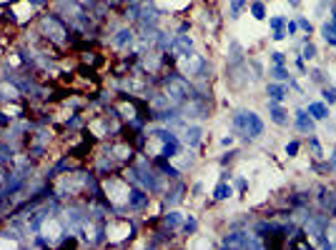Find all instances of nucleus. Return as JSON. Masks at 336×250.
<instances>
[{
    "label": "nucleus",
    "mask_w": 336,
    "mask_h": 250,
    "mask_svg": "<svg viewBox=\"0 0 336 250\" xmlns=\"http://www.w3.org/2000/svg\"><path fill=\"white\" fill-rule=\"evenodd\" d=\"M28 153H30L33 158H41V155L46 153V145H30V148H28Z\"/></svg>",
    "instance_id": "473e14b6"
},
{
    "label": "nucleus",
    "mask_w": 336,
    "mask_h": 250,
    "mask_svg": "<svg viewBox=\"0 0 336 250\" xmlns=\"http://www.w3.org/2000/svg\"><path fill=\"white\" fill-rule=\"evenodd\" d=\"M288 3H291V5H298V0H288Z\"/></svg>",
    "instance_id": "c03bdc74"
},
{
    "label": "nucleus",
    "mask_w": 336,
    "mask_h": 250,
    "mask_svg": "<svg viewBox=\"0 0 336 250\" xmlns=\"http://www.w3.org/2000/svg\"><path fill=\"white\" fill-rule=\"evenodd\" d=\"M329 168H331V170H336V150L331 153V160H329Z\"/></svg>",
    "instance_id": "79ce46f5"
},
{
    "label": "nucleus",
    "mask_w": 336,
    "mask_h": 250,
    "mask_svg": "<svg viewBox=\"0 0 336 250\" xmlns=\"http://www.w3.org/2000/svg\"><path fill=\"white\" fill-rule=\"evenodd\" d=\"M201 138H203V130L198 128V125H189V128L183 130V143L189 145V148H198Z\"/></svg>",
    "instance_id": "9b49d317"
},
{
    "label": "nucleus",
    "mask_w": 336,
    "mask_h": 250,
    "mask_svg": "<svg viewBox=\"0 0 336 250\" xmlns=\"http://www.w3.org/2000/svg\"><path fill=\"white\" fill-rule=\"evenodd\" d=\"M181 223H183V215H181V213H176V210H171V213H166V215H163V225H166L168 230H176Z\"/></svg>",
    "instance_id": "412c9836"
},
{
    "label": "nucleus",
    "mask_w": 336,
    "mask_h": 250,
    "mask_svg": "<svg viewBox=\"0 0 336 250\" xmlns=\"http://www.w3.org/2000/svg\"><path fill=\"white\" fill-rule=\"evenodd\" d=\"M326 238H329V248H336V223L326 225Z\"/></svg>",
    "instance_id": "c85d7f7f"
},
{
    "label": "nucleus",
    "mask_w": 336,
    "mask_h": 250,
    "mask_svg": "<svg viewBox=\"0 0 336 250\" xmlns=\"http://www.w3.org/2000/svg\"><path fill=\"white\" fill-rule=\"evenodd\" d=\"M183 190H186V188H183V183H181V178H178V180H176V188L166 193V205H178L181 198H183V195H181Z\"/></svg>",
    "instance_id": "a211bd4d"
},
{
    "label": "nucleus",
    "mask_w": 336,
    "mask_h": 250,
    "mask_svg": "<svg viewBox=\"0 0 336 250\" xmlns=\"http://www.w3.org/2000/svg\"><path fill=\"white\" fill-rule=\"evenodd\" d=\"M28 3H30L33 8H41V5H46V3H48V0H28Z\"/></svg>",
    "instance_id": "ea45409f"
},
{
    "label": "nucleus",
    "mask_w": 336,
    "mask_h": 250,
    "mask_svg": "<svg viewBox=\"0 0 336 250\" xmlns=\"http://www.w3.org/2000/svg\"><path fill=\"white\" fill-rule=\"evenodd\" d=\"M286 23H288V20H286V18H279V15L269 20V25L274 28V35H271L274 40H284V38H286Z\"/></svg>",
    "instance_id": "2eb2a0df"
},
{
    "label": "nucleus",
    "mask_w": 336,
    "mask_h": 250,
    "mask_svg": "<svg viewBox=\"0 0 336 250\" xmlns=\"http://www.w3.org/2000/svg\"><path fill=\"white\" fill-rule=\"evenodd\" d=\"M246 5H248V0H229V13H231V18L236 20V18L243 13Z\"/></svg>",
    "instance_id": "4be33fe9"
},
{
    "label": "nucleus",
    "mask_w": 336,
    "mask_h": 250,
    "mask_svg": "<svg viewBox=\"0 0 336 250\" xmlns=\"http://www.w3.org/2000/svg\"><path fill=\"white\" fill-rule=\"evenodd\" d=\"M309 145H311V150H314V153H316V158H319V155H321V145H319V140H316V138H309Z\"/></svg>",
    "instance_id": "e433bc0d"
},
{
    "label": "nucleus",
    "mask_w": 336,
    "mask_h": 250,
    "mask_svg": "<svg viewBox=\"0 0 336 250\" xmlns=\"http://www.w3.org/2000/svg\"><path fill=\"white\" fill-rule=\"evenodd\" d=\"M236 188H239V190H241V193H243V190H246V188H248V183H246V180H243V178H236Z\"/></svg>",
    "instance_id": "58836bf2"
},
{
    "label": "nucleus",
    "mask_w": 336,
    "mask_h": 250,
    "mask_svg": "<svg viewBox=\"0 0 336 250\" xmlns=\"http://www.w3.org/2000/svg\"><path fill=\"white\" fill-rule=\"evenodd\" d=\"M309 75H311V80H316V83H321V85H326V75H324V70H311Z\"/></svg>",
    "instance_id": "7c9ffc66"
},
{
    "label": "nucleus",
    "mask_w": 336,
    "mask_h": 250,
    "mask_svg": "<svg viewBox=\"0 0 336 250\" xmlns=\"http://www.w3.org/2000/svg\"><path fill=\"white\" fill-rule=\"evenodd\" d=\"M264 245H266L264 240L251 235L248 230H231L221 240V248H264Z\"/></svg>",
    "instance_id": "20e7f679"
},
{
    "label": "nucleus",
    "mask_w": 336,
    "mask_h": 250,
    "mask_svg": "<svg viewBox=\"0 0 336 250\" xmlns=\"http://www.w3.org/2000/svg\"><path fill=\"white\" fill-rule=\"evenodd\" d=\"M321 38L326 40L329 45H336V23L334 20H326L321 25Z\"/></svg>",
    "instance_id": "dca6fc26"
},
{
    "label": "nucleus",
    "mask_w": 336,
    "mask_h": 250,
    "mask_svg": "<svg viewBox=\"0 0 336 250\" xmlns=\"http://www.w3.org/2000/svg\"><path fill=\"white\" fill-rule=\"evenodd\" d=\"M126 180H131L133 185H141V188H143V190H148V193H158V190H161L156 165H151L145 158H138L133 165H128V170H126Z\"/></svg>",
    "instance_id": "f257e3e1"
},
{
    "label": "nucleus",
    "mask_w": 336,
    "mask_h": 250,
    "mask_svg": "<svg viewBox=\"0 0 336 250\" xmlns=\"http://www.w3.org/2000/svg\"><path fill=\"white\" fill-rule=\"evenodd\" d=\"M231 128L236 135H241L246 140H256L258 135H264V120L253 110H236L231 118Z\"/></svg>",
    "instance_id": "f03ea898"
},
{
    "label": "nucleus",
    "mask_w": 336,
    "mask_h": 250,
    "mask_svg": "<svg viewBox=\"0 0 336 250\" xmlns=\"http://www.w3.org/2000/svg\"><path fill=\"white\" fill-rule=\"evenodd\" d=\"M234 195V188L229 185V183H218L216 188H213V200H226V198H231Z\"/></svg>",
    "instance_id": "aec40b11"
},
{
    "label": "nucleus",
    "mask_w": 336,
    "mask_h": 250,
    "mask_svg": "<svg viewBox=\"0 0 336 250\" xmlns=\"http://www.w3.org/2000/svg\"><path fill=\"white\" fill-rule=\"evenodd\" d=\"M128 3H136V0H128Z\"/></svg>",
    "instance_id": "49530a36"
},
{
    "label": "nucleus",
    "mask_w": 336,
    "mask_h": 250,
    "mask_svg": "<svg viewBox=\"0 0 336 250\" xmlns=\"http://www.w3.org/2000/svg\"><path fill=\"white\" fill-rule=\"evenodd\" d=\"M206 68H208V65H206V60H203L198 53L191 50L189 55H183V70L189 73V75H201V78H203Z\"/></svg>",
    "instance_id": "6e6552de"
},
{
    "label": "nucleus",
    "mask_w": 336,
    "mask_h": 250,
    "mask_svg": "<svg viewBox=\"0 0 336 250\" xmlns=\"http://www.w3.org/2000/svg\"><path fill=\"white\" fill-rule=\"evenodd\" d=\"M181 230H183L186 235H193V233L198 230V220H196L193 215H189V218H183V223H181Z\"/></svg>",
    "instance_id": "5701e85b"
},
{
    "label": "nucleus",
    "mask_w": 336,
    "mask_h": 250,
    "mask_svg": "<svg viewBox=\"0 0 336 250\" xmlns=\"http://www.w3.org/2000/svg\"><path fill=\"white\" fill-rule=\"evenodd\" d=\"M145 205H148V190H143L141 185H133V183H131L126 208H128V210H143Z\"/></svg>",
    "instance_id": "423d86ee"
},
{
    "label": "nucleus",
    "mask_w": 336,
    "mask_h": 250,
    "mask_svg": "<svg viewBox=\"0 0 336 250\" xmlns=\"http://www.w3.org/2000/svg\"><path fill=\"white\" fill-rule=\"evenodd\" d=\"M309 115H311L314 120H326V118H329L326 103H309Z\"/></svg>",
    "instance_id": "f3484780"
},
{
    "label": "nucleus",
    "mask_w": 336,
    "mask_h": 250,
    "mask_svg": "<svg viewBox=\"0 0 336 250\" xmlns=\"http://www.w3.org/2000/svg\"><path fill=\"white\" fill-rule=\"evenodd\" d=\"M296 23H298V28H301V30H306V33H309V35H311V23H309V20H306V18H298V20H296Z\"/></svg>",
    "instance_id": "f704fd0d"
},
{
    "label": "nucleus",
    "mask_w": 336,
    "mask_h": 250,
    "mask_svg": "<svg viewBox=\"0 0 336 250\" xmlns=\"http://www.w3.org/2000/svg\"><path fill=\"white\" fill-rule=\"evenodd\" d=\"M296 68H298V70H301V73L306 70V65H304V58H301V55H298V60H296Z\"/></svg>",
    "instance_id": "37998d69"
},
{
    "label": "nucleus",
    "mask_w": 336,
    "mask_h": 250,
    "mask_svg": "<svg viewBox=\"0 0 336 250\" xmlns=\"http://www.w3.org/2000/svg\"><path fill=\"white\" fill-rule=\"evenodd\" d=\"M41 28L46 33V38L55 45H65L68 43V35H70V25L65 23L63 15H43L41 18Z\"/></svg>",
    "instance_id": "7ed1b4c3"
},
{
    "label": "nucleus",
    "mask_w": 336,
    "mask_h": 250,
    "mask_svg": "<svg viewBox=\"0 0 336 250\" xmlns=\"http://www.w3.org/2000/svg\"><path fill=\"white\" fill-rule=\"evenodd\" d=\"M65 125H68V130H76V128H81V115H70V120H68Z\"/></svg>",
    "instance_id": "2f4dec72"
},
{
    "label": "nucleus",
    "mask_w": 336,
    "mask_h": 250,
    "mask_svg": "<svg viewBox=\"0 0 336 250\" xmlns=\"http://www.w3.org/2000/svg\"><path fill=\"white\" fill-rule=\"evenodd\" d=\"M301 58H309V60H311V58H316V45H314V43H306V45H304V55H301Z\"/></svg>",
    "instance_id": "c756f323"
},
{
    "label": "nucleus",
    "mask_w": 336,
    "mask_h": 250,
    "mask_svg": "<svg viewBox=\"0 0 336 250\" xmlns=\"http://www.w3.org/2000/svg\"><path fill=\"white\" fill-rule=\"evenodd\" d=\"M271 60H274V65H284L286 60H284V53H271Z\"/></svg>",
    "instance_id": "4c0bfd02"
},
{
    "label": "nucleus",
    "mask_w": 336,
    "mask_h": 250,
    "mask_svg": "<svg viewBox=\"0 0 336 250\" xmlns=\"http://www.w3.org/2000/svg\"><path fill=\"white\" fill-rule=\"evenodd\" d=\"M321 98H324V103H336V88H329V85H324L321 88Z\"/></svg>",
    "instance_id": "bb28decb"
},
{
    "label": "nucleus",
    "mask_w": 336,
    "mask_h": 250,
    "mask_svg": "<svg viewBox=\"0 0 336 250\" xmlns=\"http://www.w3.org/2000/svg\"><path fill=\"white\" fill-rule=\"evenodd\" d=\"M266 93H269L271 103H284V98H286V88H284V85H279V83H271Z\"/></svg>",
    "instance_id": "6ab92c4d"
},
{
    "label": "nucleus",
    "mask_w": 336,
    "mask_h": 250,
    "mask_svg": "<svg viewBox=\"0 0 336 250\" xmlns=\"http://www.w3.org/2000/svg\"><path fill=\"white\" fill-rule=\"evenodd\" d=\"M33 245H35V248H50V245H53V238H46V235H41V233H35Z\"/></svg>",
    "instance_id": "a878e982"
},
{
    "label": "nucleus",
    "mask_w": 336,
    "mask_h": 250,
    "mask_svg": "<svg viewBox=\"0 0 336 250\" xmlns=\"http://www.w3.org/2000/svg\"><path fill=\"white\" fill-rule=\"evenodd\" d=\"M131 43H133V30L131 28H121L116 33V38H113V45L116 48H128Z\"/></svg>",
    "instance_id": "4468645a"
},
{
    "label": "nucleus",
    "mask_w": 336,
    "mask_h": 250,
    "mask_svg": "<svg viewBox=\"0 0 336 250\" xmlns=\"http://www.w3.org/2000/svg\"><path fill=\"white\" fill-rule=\"evenodd\" d=\"M271 75H274L276 80H288V70H286L284 65H274V68H271Z\"/></svg>",
    "instance_id": "cd10ccee"
},
{
    "label": "nucleus",
    "mask_w": 336,
    "mask_h": 250,
    "mask_svg": "<svg viewBox=\"0 0 336 250\" xmlns=\"http://www.w3.org/2000/svg\"><path fill=\"white\" fill-rule=\"evenodd\" d=\"M10 123H13V120H10L3 110H0V128H10Z\"/></svg>",
    "instance_id": "c9c22d12"
},
{
    "label": "nucleus",
    "mask_w": 336,
    "mask_h": 250,
    "mask_svg": "<svg viewBox=\"0 0 336 250\" xmlns=\"http://www.w3.org/2000/svg\"><path fill=\"white\" fill-rule=\"evenodd\" d=\"M103 155H105L108 160H113L116 165H126V163H131V158H133V148H131L128 143H110Z\"/></svg>",
    "instance_id": "39448f33"
},
{
    "label": "nucleus",
    "mask_w": 336,
    "mask_h": 250,
    "mask_svg": "<svg viewBox=\"0 0 336 250\" xmlns=\"http://www.w3.org/2000/svg\"><path fill=\"white\" fill-rule=\"evenodd\" d=\"M13 155H15V150H13L8 143H0V163H8V160H13Z\"/></svg>",
    "instance_id": "393cba45"
},
{
    "label": "nucleus",
    "mask_w": 336,
    "mask_h": 250,
    "mask_svg": "<svg viewBox=\"0 0 336 250\" xmlns=\"http://www.w3.org/2000/svg\"><path fill=\"white\" fill-rule=\"evenodd\" d=\"M319 203H321V208L324 210H329V215L336 220V193H331V190H319Z\"/></svg>",
    "instance_id": "9d476101"
},
{
    "label": "nucleus",
    "mask_w": 336,
    "mask_h": 250,
    "mask_svg": "<svg viewBox=\"0 0 336 250\" xmlns=\"http://www.w3.org/2000/svg\"><path fill=\"white\" fill-rule=\"evenodd\" d=\"M296 130L304 135L314 133V118L309 115V110H296Z\"/></svg>",
    "instance_id": "1a4fd4ad"
},
{
    "label": "nucleus",
    "mask_w": 336,
    "mask_h": 250,
    "mask_svg": "<svg viewBox=\"0 0 336 250\" xmlns=\"http://www.w3.org/2000/svg\"><path fill=\"white\" fill-rule=\"evenodd\" d=\"M153 165H156V170H161V173H163V175H168L171 180H178V178H181V170H178V168H173V165L168 163V158L156 155V163H153Z\"/></svg>",
    "instance_id": "f8f14e48"
},
{
    "label": "nucleus",
    "mask_w": 336,
    "mask_h": 250,
    "mask_svg": "<svg viewBox=\"0 0 336 250\" xmlns=\"http://www.w3.org/2000/svg\"><path fill=\"white\" fill-rule=\"evenodd\" d=\"M191 50H193V40L189 35H176L171 40V45H168V53L173 58H183V55H189Z\"/></svg>",
    "instance_id": "0eeeda50"
},
{
    "label": "nucleus",
    "mask_w": 336,
    "mask_h": 250,
    "mask_svg": "<svg viewBox=\"0 0 336 250\" xmlns=\"http://www.w3.org/2000/svg\"><path fill=\"white\" fill-rule=\"evenodd\" d=\"M251 15H253L256 20H264V18H266V5L261 3V0H256V3H251Z\"/></svg>",
    "instance_id": "b1692460"
},
{
    "label": "nucleus",
    "mask_w": 336,
    "mask_h": 250,
    "mask_svg": "<svg viewBox=\"0 0 336 250\" xmlns=\"http://www.w3.org/2000/svg\"><path fill=\"white\" fill-rule=\"evenodd\" d=\"M296 153H298V143H296V140H291V143L286 145V155H288V158H293Z\"/></svg>",
    "instance_id": "72a5a7b5"
},
{
    "label": "nucleus",
    "mask_w": 336,
    "mask_h": 250,
    "mask_svg": "<svg viewBox=\"0 0 336 250\" xmlns=\"http://www.w3.org/2000/svg\"><path fill=\"white\" fill-rule=\"evenodd\" d=\"M103 3H113V0H103Z\"/></svg>",
    "instance_id": "a18cd8bd"
},
{
    "label": "nucleus",
    "mask_w": 336,
    "mask_h": 250,
    "mask_svg": "<svg viewBox=\"0 0 336 250\" xmlns=\"http://www.w3.org/2000/svg\"><path fill=\"white\" fill-rule=\"evenodd\" d=\"M298 30V23H286V33H296Z\"/></svg>",
    "instance_id": "a19ab883"
},
{
    "label": "nucleus",
    "mask_w": 336,
    "mask_h": 250,
    "mask_svg": "<svg viewBox=\"0 0 336 250\" xmlns=\"http://www.w3.org/2000/svg\"><path fill=\"white\" fill-rule=\"evenodd\" d=\"M269 118L276 123V125H288V113L281 108V103H269Z\"/></svg>",
    "instance_id": "ddd939ff"
}]
</instances>
